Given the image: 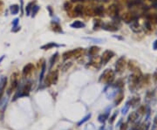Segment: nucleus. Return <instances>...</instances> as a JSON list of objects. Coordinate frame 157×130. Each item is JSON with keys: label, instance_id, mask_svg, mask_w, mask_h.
<instances>
[{"label": "nucleus", "instance_id": "obj_1", "mask_svg": "<svg viewBox=\"0 0 157 130\" xmlns=\"http://www.w3.org/2000/svg\"><path fill=\"white\" fill-rule=\"evenodd\" d=\"M142 74L139 70L134 72V73L132 74L129 78V86H130V89L132 90H134L136 89L140 85H141V82H142Z\"/></svg>", "mask_w": 157, "mask_h": 130}, {"label": "nucleus", "instance_id": "obj_2", "mask_svg": "<svg viewBox=\"0 0 157 130\" xmlns=\"http://www.w3.org/2000/svg\"><path fill=\"white\" fill-rule=\"evenodd\" d=\"M58 79H59V70H53L45 78V84L46 87H50L51 85H55L58 82Z\"/></svg>", "mask_w": 157, "mask_h": 130}, {"label": "nucleus", "instance_id": "obj_3", "mask_svg": "<svg viewBox=\"0 0 157 130\" xmlns=\"http://www.w3.org/2000/svg\"><path fill=\"white\" fill-rule=\"evenodd\" d=\"M114 79V72L112 69H106L101 75L100 82L101 83H111Z\"/></svg>", "mask_w": 157, "mask_h": 130}, {"label": "nucleus", "instance_id": "obj_4", "mask_svg": "<svg viewBox=\"0 0 157 130\" xmlns=\"http://www.w3.org/2000/svg\"><path fill=\"white\" fill-rule=\"evenodd\" d=\"M18 79H19V74L18 73H13L11 76V87L8 90L9 93H12L18 87Z\"/></svg>", "mask_w": 157, "mask_h": 130}, {"label": "nucleus", "instance_id": "obj_5", "mask_svg": "<svg viewBox=\"0 0 157 130\" xmlns=\"http://www.w3.org/2000/svg\"><path fill=\"white\" fill-rule=\"evenodd\" d=\"M119 11H120V10H119V6H118L117 4H110V5L107 7V9H106V13L108 14L109 17L114 18H116L118 15H119Z\"/></svg>", "mask_w": 157, "mask_h": 130}, {"label": "nucleus", "instance_id": "obj_6", "mask_svg": "<svg viewBox=\"0 0 157 130\" xmlns=\"http://www.w3.org/2000/svg\"><path fill=\"white\" fill-rule=\"evenodd\" d=\"M114 56V52L111 50H106L103 52L101 58V63L102 65H106L110 59H112V58Z\"/></svg>", "mask_w": 157, "mask_h": 130}, {"label": "nucleus", "instance_id": "obj_7", "mask_svg": "<svg viewBox=\"0 0 157 130\" xmlns=\"http://www.w3.org/2000/svg\"><path fill=\"white\" fill-rule=\"evenodd\" d=\"M127 65V60H126V58L124 56L120 57L119 59L117 60L116 64H115V69H116V72L117 73H122L126 67Z\"/></svg>", "mask_w": 157, "mask_h": 130}, {"label": "nucleus", "instance_id": "obj_8", "mask_svg": "<svg viewBox=\"0 0 157 130\" xmlns=\"http://www.w3.org/2000/svg\"><path fill=\"white\" fill-rule=\"evenodd\" d=\"M101 28L108 32H117L119 30V26L115 22H110V23H106L102 24Z\"/></svg>", "mask_w": 157, "mask_h": 130}, {"label": "nucleus", "instance_id": "obj_9", "mask_svg": "<svg viewBox=\"0 0 157 130\" xmlns=\"http://www.w3.org/2000/svg\"><path fill=\"white\" fill-rule=\"evenodd\" d=\"M122 19L125 23L130 24L134 20L137 19V16L134 12H126L122 15Z\"/></svg>", "mask_w": 157, "mask_h": 130}, {"label": "nucleus", "instance_id": "obj_10", "mask_svg": "<svg viewBox=\"0 0 157 130\" xmlns=\"http://www.w3.org/2000/svg\"><path fill=\"white\" fill-rule=\"evenodd\" d=\"M34 71V65L32 63H28L27 65H26L23 68V76L26 78L28 76H30Z\"/></svg>", "mask_w": 157, "mask_h": 130}, {"label": "nucleus", "instance_id": "obj_11", "mask_svg": "<svg viewBox=\"0 0 157 130\" xmlns=\"http://www.w3.org/2000/svg\"><path fill=\"white\" fill-rule=\"evenodd\" d=\"M129 26H130V29L134 32L138 33V32H141L142 31V28L141 25L139 24V22H138L137 19H135L133 22H131L130 24H129Z\"/></svg>", "mask_w": 157, "mask_h": 130}, {"label": "nucleus", "instance_id": "obj_12", "mask_svg": "<svg viewBox=\"0 0 157 130\" xmlns=\"http://www.w3.org/2000/svg\"><path fill=\"white\" fill-rule=\"evenodd\" d=\"M128 6L129 8H140L143 6V1L142 0H129L128 3Z\"/></svg>", "mask_w": 157, "mask_h": 130}, {"label": "nucleus", "instance_id": "obj_13", "mask_svg": "<svg viewBox=\"0 0 157 130\" xmlns=\"http://www.w3.org/2000/svg\"><path fill=\"white\" fill-rule=\"evenodd\" d=\"M51 28L54 32H57V33H63V30H62V27L59 25V22H56V21H52L51 23Z\"/></svg>", "mask_w": 157, "mask_h": 130}, {"label": "nucleus", "instance_id": "obj_14", "mask_svg": "<svg viewBox=\"0 0 157 130\" xmlns=\"http://www.w3.org/2000/svg\"><path fill=\"white\" fill-rule=\"evenodd\" d=\"M60 46H62V45L56 44L55 42H49V43H47V44L42 46L40 47V49H42V50H50V49H52L53 47H60Z\"/></svg>", "mask_w": 157, "mask_h": 130}, {"label": "nucleus", "instance_id": "obj_15", "mask_svg": "<svg viewBox=\"0 0 157 130\" xmlns=\"http://www.w3.org/2000/svg\"><path fill=\"white\" fill-rule=\"evenodd\" d=\"M70 26L72 28H74V29H80V28H85L86 27V24L84 22L80 21V20H75V21H73L70 25Z\"/></svg>", "mask_w": 157, "mask_h": 130}, {"label": "nucleus", "instance_id": "obj_16", "mask_svg": "<svg viewBox=\"0 0 157 130\" xmlns=\"http://www.w3.org/2000/svg\"><path fill=\"white\" fill-rule=\"evenodd\" d=\"M84 11H85V6L81 5V4H78L75 6L73 12L75 14V16H81L84 14Z\"/></svg>", "mask_w": 157, "mask_h": 130}, {"label": "nucleus", "instance_id": "obj_17", "mask_svg": "<svg viewBox=\"0 0 157 130\" xmlns=\"http://www.w3.org/2000/svg\"><path fill=\"white\" fill-rule=\"evenodd\" d=\"M93 12H94V16H104V7H103L102 5L96 6V7L93 9Z\"/></svg>", "mask_w": 157, "mask_h": 130}, {"label": "nucleus", "instance_id": "obj_18", "mask_svg": "<svg viewBox=\"0 0 157 130\" xmlns=\"http://www.w3.org/2000/svg\"><path fill=\"white\" fill-rule=\"evenodd\" d=\"M31 89H32V83L31 82H27L26 84V86L24 87V88L22 89V95L23 96H27L29 95L30 92H31Z\"/></svg>", "mask_w": 157, "mask_h": 130}, {"label": "nucleus", "instance_id": "obj_19", "mask_svg": "<svg viewBox=\"0 0 157 130\" xmlns=\"http://www.w3.org/2000/svg\"><path fill=\"white\" fill-rule=\"evenodd\" d=\"M101 51V48L97 46H92L89 48V51H88V53L90 56H96L99 52Z\"/></svg>", "mask_w": 157, "mask_h": 130}, {"label": "nucleus", "instance_id": "obj_20", "mask_svg": "<svg viewBox=\"0 0 157 130\" xmlns=\"http://www.w3.org/2000/svg\"><path fill=\"white\" fill-rule=\"evenodd\" d=\"M73 58H76V59L83 56L85 53L84 48H76V49H73Z\"/></svg>", "mask_w": 157, "mask_h": 130}, {"label": "nucleus", "instance_id": "obj_21", "mask_svg": "<svg viewBox=\"0 0 157 130\" xmlns=\"http://www.w3.org/2000/svg\"><path fill=\"white\" fill-rule=\"evenodd\" d=\"M128 64V69L132 71V72H135V71H137V70H139V67H138V65H137V63L135 62V61H134V60H130L128 63H127Z\"/></svg>", "mask_w": 157, "mask_h": 130}, {"label": "nucleus", "instance_id": "obj_22", "mask_svg": "<svg viewBox=\"0 0 157 130\" xmlns=\"http://www.w3.org/2000/svg\"><path fill=\"white\" fill-rule=\"evenodd\" d=\"M102 21L101 20V19H99V18H95L94 20H93V31H95V30H98L99 28H101V26H102Z\"/></svg>", "mask_w": 157, "mask_h": 130}, {"label": "nucleus", "instance_id": "obj_23", "mask_svg": "<svg viewBox=\"0 0 157 130\" xmlns=\"http://www.w3.org/2000/svg\"><path fill=\"white\" fill-rule=\"evenodd\" d=\"M71 58H73V50H70V51H66L63 54H62V59L64 60H66L68 59H71Z\"/></svg>", "mask_w": 157, "mask_h": 130}, {"label": "nucleus", "instance_id": "obj_24", "mask_svg": "<svg viewBox=\"0 0 157 130\" xmlns=\"http://www.w3.org/2000/svg\"><path fill=\"white\" fill-rule=\"evenodd\" d=\"M10 11L12 15H17L19 12V5L18 4H12L10 7Z\"/></svg>", "mask_w": 157, "mask_h": 130}, {"label": "nucleus", "instance_id": "obj_25", "mask_svg": "<svg viewBox=\"0 0 157 130\" xmlns=\"http://www.w3.org/2000/svg\"><path fill=\"white\" fill-rule=\"evenodd\" d=\"M35 4V2H30L26 6V15L29 16L31 14V12H32V9L33 7V5Z\"/></svg>", "mask_w": 157, "mask_h": 130}, {"label": "nucleus", "instance_id": "obj_26", "mask_svg": "<svg viewBox=\"0 0 157 130\" xmlns=\"http://www.w3.org/2000/svg\"><path fill=\"white\" fill-rule=\"evenodd\" d=\"M84 13H85L87 16H88V17H92V16H94V12H93V9L91 8V7H85Z\"/></svg>", "mask_w": 157, "mask_h": 130}, {"label": "nucleus", "instance_id": "obj_27", "mask_svg": "<svg viewBox=\"0 0 157 130\" xmlns=\"http://www.w3.org/2000/svg\"><path fill=\"white\" fill-rule=\"evenodd\" d=\"M83 39H87L88 41H91L92 43H96V44H101V43H103V39H95V38H89V37L83 38Z\"/></svg>", "mask_w": 157, "mask_h": 130}, {"label": "nucleus", "instance_id": "obj_28", "mask_svg": "<svg viewBox=\"0 0 157 130\" xmlns=\"http://www.w3.org/2000/svg\"><path fill=\"white\" fill-rule=\"evenodd\" d=\"M144 26H145L146 30L148 31V32H152V31L154 30V27H153V25H152V22H151L150 20L146 21V23H145Z\"/></svg>", "mask_w": 157, "mask_h": 130}, {"label": "nucleus", "instance_id": "obj_29", "mask_svg": "<svg viewBox=\"0 0 157 130\" xmlns=\"http://www.w3.org/2000/svg\"><path fill=\"white\" fill-rule=\"evenodd\" d=\"M140 98L139 97H134V98H132V100L130 101V104L133 106H137V105L140 103Z\"/></svg>", "mask_w": 157, "mask_h": 130}, {"label": "nucleus", "instance_id": "obj_30", "mask_svg": "<svg viewBox=\"0 0 157 130\" xmlns=\"http://www.w3.org/2000/svg\"><path fill=\"white\" fill-rule=\"evenodd\" d=\"M123 98H124V94H123V93H119L117 96H116V99H115V101H114V102H115V104L116 105L120 104V103L122 101Z\"/></svg>", "mask_w": 157, "mask_h": 130}, {"label": "nucleus", "instance_id": "obj_31", "mask_svg": "<svg viewBox=\"0 0 157 130\" xmlns=\"http://www.w3.org/2000/svg\"><path fill=\"white\" fill-rule=\"evenodd\" d=\"M39 9H40V7L38 6V5H33V7H32V18H34L35 16H36V14L38 13V12L39 11Z\"/></svg>", "mask_w": 157, "mask_h": 130}, {"label": "nucleus", "instance_id": "obj_32", "mask_svg": "<svg viewBox=\"0 0 157 130\" xmlns=\"http://www.w3.org/2000/svg\"><path fill=\"white\" fill-rule=\"evenodd\" d=\"M137 117H138V114L136 112H132L130 114V115H129V120H130L131 122H134V121L136 120Z\"/></svg>", "mask_w": 157, "mask_h": 130}, {"label": "nucleus", "instance_id": "obj_33", "mask_svg": "<svg viewBox=\"0 0 157 130\" xmlns=\"http://www.w3.org/2000/svg\"><path fill=\"white\" fill-rule=\"evenodd\" d=\"M59 58V53L58 52H56L54 55H52V57L51 58V59H50V63H51V66H52L53 64H55V62H56V60H57V59Z\"/></svg>", "mask_w": 157, "mask_h": 130}, {"label": "nucleus", "instance_id": "obj_34", "mask_svg": "<svg viewBox=\"0 0 157 130\" xmlns=\"http://www.w3.org/2000/svg\"><path fill=\"white\" fill-rule=\"evenodd\" d=\"M146 112H147V108H146L145 106H141L139 107V109H138V113H139L140 115H145Z\"/></svg>", "mask_w": 157, "mask_h": 130}, {"label": "nucleus", "instance_id": "obj_35", "mask_svg": "<svg viewBox=\"0 0 157 130\" xmlns=\"http://www.w3.org/2000/svg\"><path fill=\"white\" fill-rule=\"evenodd\" d=\"M149 20H150L151 22L156 23V24L157 25V13L151 15V16H150V19H149Z\"/></svg>", "mask_w": 157, "mask_h": 130}, {"label": "nucleus", "instance_id": "obj_36", "mask_svg": "<svg viewBox=\"0 0 157 130\" xmlns=\"http://www.w3.org/2000/svg\"><path fill=\"white\" fill-rule=\"evenodd\" d=\"M116 84H117L116 86H117L118 87H120V88H122V87H124V82H123V81H122L121 79H119V80L117 81V83H116Z\"/></svg>", "mask_w": 157, "mask_h": 130}, {"label": "nucleus", "instance_id": "obj_37", "mask_svg": "<svg viewBox=\"0 0 157 130\" xmlns=\"http://www.w3.org/2000/svg\"><path fill=\"white\" fill-rule=\"evenodd\" d=\"M18 22H19V18H15V19L13 20V22H12L13 28H18Z\"/></svg>", "mask_w": 157, "mask_h": 130}, {"label": "nucleus", "instance_id": "obj_38", "mask_svg": "<svg viewBox=\"0 0 157 130\" xmlns=\"http://www.w3.org/2000/svg\"><path fill=\"white\" fill-rule=\"evenodd\" d=\"M64 7H65V9L66 11H69V10H71V7H72V4H71V3H68V2H66L65 4V5H64Z\"/></svg>", "mask_w": 157, "mask_h": 130}, {"label": "nucleus", "instance_id": "obj_39", "mask_svg": "<svg viewBox=\"0 0 157 130\" xmlns=\"http://www.w3.org/2000/svg\"><path fill=\"white\" fill-rule=\"evenodd\" d=\"M127 129H128V124H127V123L121 124V126H120V130H127Z\"/></svg>", "mask_w": 157, "mask_h": 130}, {"label": "nucleus", "instance_id": "obj_40", "mask_svg": "<svg viewBox=\"0 0 157 130\" xmlns=\"http://www.w3.org/2000/svg\"><path fill=\"white\" fill-rule=\"evenodd\" d=\"M153 49L154 50H157V39L155 40L154 44H153Z\"/></svg>", "mask_w": 157, "mask_h": 130}, {"label": "nucleus", "instance_id": "obj_41", "mask_svg": "<svg viewBox=\"0 0 157 130\" xmlns=\"http://www.w3.org/2000/svg\"><path fill=\"white\" fill-rule=\"evenodd\" d=\"M153 79H154V81L157 84V73H154V75H153Z\"/></svg>", "mask_w": 157, "mask_h": 130}, {"label": "nucleus", "instance_id": "obj_42", "mask_svg": "<svg viewBox=\"0 0 157 130\" xmlns=\"http://www.w3.org/2000/svg\"><path fill=\"white\" fill-rule=\"evenodd\" d=\"M47 10L49 11V12H50V15H51V16H52V8H51V6H48V7H47Z\"/></svg>", "mask_w": 157, "mask_h": 130}, {"label": "nucleus", "instance_id": "obj_43", "mask_svg": "<svg viewBox=\"0 0 157 130\" xmlns=\"http://www.w3.org/2000/svg\"><path fill=\"white\" fill-rule=\"evenodd\" d=\"M114 38H116V39H122L121 37H119V36H114Z\"/></svg>", "mask_w": 157, "mask_h": 130}, {"label": "nucleus", "instance_id": "obj_44", "mask_svg": "<svg viewBox=\"0 0 157 130\" xmlns=\"http://www.w3.org/2000/svg\"><path fill=\"white\" fill-rule=\"evenodd\" d=\"M78 1H85V0H72L73 3H74V2H78Z\"/></svg>", "mask_w": 157, "mask_h": 130}, {"label": "nucleus", "instance_id": "obj_45", "mask_svg": "<svg viewBox=\"0 0 157 130\" xmlns=\"http://www.w3.org/2000/svg\"><path fill=\"white\" fill-rule=\"evenodd\" d=\"M139 130H144V125H142V126H141L140 127V129Z\"/></svg>", "mask_w": 157, "mask_h": 130}, {"label": "nucleus", "instance_id": "obj_46", "mask_svg": "<svg viewBox=\"0 0 157 130\" xmlns=\"http://www.w3.org/2000/svg\"><path fill=\"white\" fill-rule=\"evenodd\" d=\"M2 4H3V3H2V1H0V7L2 6Z\"/></svg>", "mask_w": 157, "mask_h": 130}, {"label": "nucleus", "instance_id": "obj_47", "mask_svg": "<svg viewBox=\"0 0 157 130\" xmlns=\"http://www.w3.org/2000/svg\"><path fill=\"white\" fill-rule=\"evenodd\" d=\"M149 1H152V2H156V0H149Z\"/></svg>", "mask_w": 157, "mask_h": 130}]
</instances>
